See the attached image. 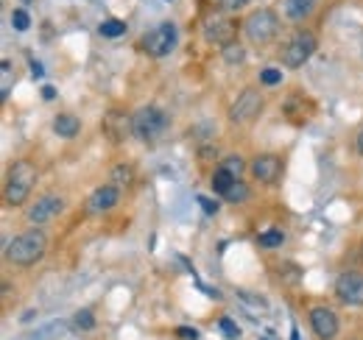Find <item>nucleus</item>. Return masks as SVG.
<instances>
[{
	"mask_svg": "<svg viewBox=\"0 0 363 340\" xmlns=\"http://www.w3.org/2000/svg\"><path fill=\"white\" fill-rule=\"evenodd\" d=\"M235 34H237L235 23L221 17V14H215V17H210L204 23V39L210 42V45H221L224 48V45H229V42H235Z\"/></svg>",
	"mask_w": 363,
	"mask_h": 340,
	"instance_id": "nucleus-10",
	"label": "nucleus"
},
{
	"mask_svg": "<svg viewBox=\"0 0 363 340\" xmlns=\"http://www.w3.org/2000/svg\"><path fill=\"white\" fill-rule=\"evenodd\" d=\"M78 132H82V120L75 114H56L54 117V134L65 137V140H73Z\"/></svg>",
	"mask_w": 363,
	"mask_h": 340,
	"instance_id": "nucleus-15",
	"label": "nucleus"
},
{
	"mask_svg": "<svg viewBox=\"0 0 363 340\" xmlns=\"http://www.w3.org/2000/svg\"><path fill=\"white\" fill-rule=\"evenodd\" d=\"M75 326H78V329H93V326H95L93 313H90V310H78V313H75Z\"/></svg>",
	"mask_w": 363,
	"mask_h": 340,
	"instance_id": "nucleus-29",
	"label": "nucleus"
},
{
	"mask_svg": "<svg viewBox=\"0 0 363 340\" xmlns=\"http://www.w3.org/2000/svg\"><path fill=\"white\" fill-rule=\"evenodd\" d=\"M310 326H313V332H316L321 340H333V337L338 335V318H336V313H333L330 307H325V304H318V307L310 310Z\"/></svg>",
	"mask_w": 363,
	"mask_h": 340,
	"instance_id": "nucleus-12",
	"label": "nucleus"
},
{
	"mask_svg": "<svg viewBox=\"0 0 363 340\" xmlns=\"http://www.w3.org/2000/svg\"><path fill=\"white\" fill-rule=\"evenodd\" d=\"M257 243H260L263 248H279L282 243H285V234H282L279 229H268V232H263V234L257 237Z\"/></svg>",
	"mask_w": 363,
	"mask_h": 340,
	"instance_id": "nucleus-23",
	"label": "nucleus"
},
{
	"mask_svg": "<svg viewBox=\"0 0 363 340\" xmlns=\"http://www.w3.org/2000/svg\"><path fill=\"white\" fill-rule=\"evenodd\" d=\"M358 154H363V129H360V134H358Z\"/></svg>",
	"mask_w": 363,
	"mask_h": 340,
	"instance_id": "nucleus-35",
	"label": "nucleus"
},
{
	"mask_svg": "<svg viewBox=\"0 0 363 340\" xmlns=\"http://www.w3.org/2000/svg\"><path fill=\"white\" fill-rule=\"evenodd\" d=\"M34 182H36V167L25 159L14 162L9 167V176H6V204L9 206H20L28 201L31 190H34Z\"/></svg>",
	"mask_w": 363,
	"mask_h": 340,
	"instance_id": "nucleus-2",
	"label": "nucleus"
},
{
	"mask_svg": "<svg viewBox=\"0 0 363 340\" xmlns=\"http://www.w3.org/2000/svg\"><path fill=\"white\" fill-rule=\"evenodd\" d=\"M237 304H244V310L249 315H266L268 313V302L252 290H237Z\"/></svg>",
	"mask_w": 363,
	"mask_h": 340,
	"instance_id": "nucleus-16",
	"label": "nucleus"
},
{
	"mask_svg": "<svg viewBox=\"0 0 363 340\" xmlns=\"http://www.w3.org/2000/svg\"><path fill=\"white\" fill-rule=\"evenodd\" d=\"M235 182H237V179L229 173L226 167H215V173H213V179H210V184H213V190H215L218 195H226L229 187H232Z\"/></svg>",
	"mask_w": 363,
	"mask_h": 340,
	"instance_id": "nucleus-18",
	"label": "nucleus"
},
{
	"mask_svg": "<svg viewBox=\"0 0 363 340\" xmlns=\"http://www.w3.org/2000/svg\"><path fill=\"white\" fill-rule=\"evenodd\" d=\"M117 201H120V190H117L115 184H104V187H98V190L87 198V212H93V215H101V212L115 209Z\"/></svg>",
	"mask_w": 363,
	"mask_h": 340,
	"instance_id": "nucleus-14",
	"label": "nucleus"
},
{
	"mask_svg": "<svg viewBox=\"0 0 363 340\" xmlns=\"http://www.w3.org/2000/svg\"><path fill=\"white\" fill-rule=\"evenodd\" d=\"M249 3V0H221V6L226 9V12H237V9H244Z\"/></svg>",
	"mask_w": 363,
	"mask_h": 340,
	"instance_id": "nucleus-32",
	"label": "nucleus"
},
{
	"mask_svg": "<svg viewBox=\"0 0 363 340\" xmlns=\"http://www.w3.org/2000/svg\"><path fill=\"white\" fill-rule=\"evenodd\" d=\"M12 87H14V73H12V62L9 59H3V64H0V98H9V93H12Z\"/></svg>",
	"mask_w": 363,
	"mask_h": 340,
	"instance_id": "nucleus-20",
	"label": "nucleus"
},
{
	"mask_svg": "<svg viewBox=\"0 0 363 340\" xmlns=\"http://www.w3.org/2000/svg\"><path fill=\"white\" fill-rule=\"evenodd\" d=\"M12 25H14V31H28V25H31L28 12L25 9H14L12 12Z\"/></svg>",
	"mask_w": 363,
	"mask_h": 340,
	"instance_id": "nucleus-26",
	"label": "nucleus"
},
{
	"mask_svg": "<svg viewBox=\"0 0 363 340\" xmlns=\"http://www.w3.org/2000/svg\"><path fill=\"white\" fill-rule=\"evenodd\" d=\"M45 251H48V234L43 229H28V232H23L6 243V260L12 265L28 268V265H36L43 260Z\"/></svg>",
	"mask_w": 363,
	"mask_h": 340,
	"instance_id": "nucleus-1",
	"label": "nucleus"
},
{
	"mask_svg": "<svg viewBox=\"0 0 363 340\" xmlns=\"http://www.w3.org/2000/svg\"><path fill=\"white\" fill-rule=\"evenodd\" d=\"M101 125H104V134L112 143H124L129 134H134V117H129L126 112H120V109L106 112V117H104Z\"/></svg>",
	"mask_w": 363,
	"mask_h": 340,
	"instance_id": "nucleus-9",
	"label": "nucleus"
},
{
	"mask_svg": "<svg viewBox=\"0 0 363 340\" xmlns=\"http://www.w3.org/2000/svg\"><path fill=\"white\" fill-rule=\"evenodd\" d=\"M168 114L159 106H143L140 112H134V134L143 143H151L168 129Z\"/></svg>",
	"mask_w": 363,
	"mask_h": 340,
	"instance_id": "nucleus-5",
	"label": "nucleus"
},
{
	"mask_svg": "<svg viewBox=\"0 0 363 340\" xmlns=\"http://www.w3.org/2000/svg\"><path fill=\"white\" fill-rule=\"evenodd\" d=\"M249 170H252V176H255L257 182L274 184V182L282 176V159L274 156V154H260V156L249 165Z\"/></svg>",
	"mask_w": 363,
	"mask_h": 340,
	"instance_id": "nucleus-13",
	"label": "nucleus"
},
{
	"mask_svg": "<svg viewBox=\"0 0 363 340\" xmlns=\"http://www.w3.org/2000/svg\"><path fill=\"white\" fill-rule=\"evenodd\" d=\"M316 36L313 34H307V31H299L285 48H282V64L285 67H291V70H296V67H302L313 53H316Z\"/></svg>",
	"mask_w": 363,
	"mask_h": 340,
	"instance_id": "nucleus-6",
	"label": "nucleus"
},
{
	"mask_svg": "<svg viewBox=\"0 0 363 340\" xmlns=\"http://www.w3.org/2000/svg\"><path fill=\"white\" fill-rule=\"evenodd\" d=\"M246 198H249V187L240 182V179H237V182L229 187V193L224 195V201H229V204H244Z\"/></svg>",
	"mask_w": 363,
	"mask_h": 340,
	"instance_id": "nucleus-22",
	"label": "nucleus"
},
{
	"mask_svg": "<svg viewBox=\"0 0 363 340\" xmlns=\"http://www.w3.org/2000/svg\"><path fill=\"white\" fill-rule=\"evenodd\" d=\"M98 34L106 36V39H117V36H124L126 34V23L124 20H117V17H109L98 25Z\"/></svg>",
	"mask_w": 363,
	"mask_h": 340,
	"instance_id": "nucleus-19",
	"label": "nucleus"
},
{
	"mask_svg": "<svg viewBox=\"0 0 363 340\" xmlns=\"http://www.w3.org/2000/svg\"><path fill=\"white\" fill-rule=\"evenodd\" d=\"M263 112V95L257 90H244L237 101L229 106V120L232 123H252Z\"/></svg>",
	"mask_w": 363,
	"mask_h": 340,
	"instance_id": "nucleus-7",
	"label": "nucleus"
},
{
	"mask_svg": "<svg viewBox=\"0 0 363 340\" xmlns=\"http://www.w3.org/2000/svg\"><path fill=\"white\" fill-rule=\"evenodd\" d=\"M221 167H226V170H229V173H232L235 179H240V173H244V167H246V162H244V159H240V156H226Z\"/></svg>",
	"mask_w": 363,
	"mask_h": 340,
	"instance_id": "nucleus-25",
	"label": "nucleus"
},
{
	"mask_svg": "<svg viewBox=\"0 0 363 340\" xmlns=\"http://www.w3.org/2000/svg\"><path fill=\"white\" fill-rule=\"evenodd\" d=\"M316 3H318V0H285V14H288V20L302 23V20H307L313 14Z\"/></svg>",
	"mask_w": 363,
	"mask_h": 340,
	"instance_id": "nucleus-17",
	"label": "nucleus"
},
{
	"mask_svg": "<svg viewBox=\"0 0 363 340\" xmlns=\"http://www.w3.org/2000/svg\"><path fill=\"white\" fill-rule=\"evenodd\" d=\"M132 176H134V170H132L129 165H117V167L112 170V182H115V184H132Z\"/></svg>",
	"mask_w": 363,
	"mask_h": 340,
	"instance_id": "nucleus-24",
	"label": "nucleus"
},
{
	"mask_svg": "<svg viewBox=\"0 0 363 340\" xmlns=\"http://www.w3.org/2000/svg\"><path fill=\"white\" fill-rule=\"evenodd\" d=\"M196 201H198V206L207 212V215H215L218 212V201H213V198H207V195H196Z\"/></svg>",
	"mask_w": 363,
	"mask_h": 340,
	"instance_id": "nucleus-30",
	"label": "nucleus"
},
{
	"mask_svg": "<svg viewBox=\"0 0 363 340\" xmlns=\"http://www.w3.org/2000/svg\"><path fill=\"white\" fill-rule=\"evenodd\" d=\"M244 31H246V39L252 42V45H268L279 31V17L271 9H257L246 17Z\"/></svg>",
	"mask_w": 363,
	"mask_h": 340,
	"instance_id": "nucleus-3",
	"label": "nucleus"
},
{
	"mask_svg": "<svg viewBox=\"0 0 363 340\" xmlns=\"http://www.w3.org/2000/svg\"><path fill=\"white\" fill-rule=\"evenodd\" d=\"M260 81L266 84V87H277V84L282 81V70H277V67H266V70L260 73Z\"/></svg>",
	"mask_w": 363,
	"mask_h": 340,
	"instance_id": "nucleus-27",
	"label": "nucleus"
},
{
	"mask_svg": "<svg viewBox=\"0 0 363 340\" xmlns=\"http://www.w3.org/2000/svg\"><path fill=\"white\" fill-rule=\"evenodd\" d=\"M218 326H221V332H224L229 340H237V337H240V329H237V324H235L232 318H221Z\"/></svg>",
	"mask_w": 363,
	"mask_h": 340,
	"instance_id": "nucleus-28",
	"label": "nucleus"
},
{
	"mask_svg": "<svg viewBox=\"0 0 363 340\" xmlns=\"http://www.w3.org/2000/svg\"><path fill=\"white\" fill-rule=\"evenodd\" d=\"M176 337H182V340H198L201 335H198L196 326H179V329H176Z\"/></svg>",
	"mask_w": 363,
	"mask_h": 340,
	"instance_id": "nucleus-31",
	"label": "nucleus"
},
{
	"mask_svg": "<svg viewBox=\"0 0 363 340\" xmlns=\"http://www.w3.org/2000/svg\"><path fill=\"white\" fill-rule=\"evenodd\" d=\"M221 56H224L226 64H240V62L246 59V48L240 45V42H229V45H224Z\"/></svg>",
	"mask_w": 363,
	"mask_h": 340,
	"instance_id": "nucleus-21",
	"label": "nucleus"
},
{
	"mask_svg": "<svg viewBox=\"0 0 363 340\" xmlns=\"http://www.w3.org/2000/svg\"><path fill=\"white\" fill-rule=\"evenodd\" d=\"M31 75H34V78H43V75H45L43 64H39V62H34V59H31Z\"/></svg>",
	"mask_w": 363,
	"mask_h": 340,
	"instance_id": "nucleus-33",
	"label": "nucleus"
},
{
	"mask_svg": "<svg viewBox=\"0 0 363 340\" xmlns=\"http://www.w3.org/2000/svg\"><path fill=\"white\" fill-rule=\"evenodd\" d=\"M176 39H179V34H176V25H174V23H159V25H154L148 34H143L140 45H143V51H145L148 56L163 59V56H168V53L176 48Z\"/></svg>",
	"mask_w": 363,
	"mask_h": 340,
	"instance_id": "nucleus-4",
	"label": "nucleus"
},
{
	"mask_svg": "<svg viewBox=\"0 0 363 340\" xmlns=\"http://www.w3.org/2000/svg\"><path fill=\"white\" fill-rule=\"evenodd\" d=\"M291 340H302V337H299V329H296V326H291Z\"/></svg>",
	"mask_w": 363,
	"mask_h": 340,
	"instance_id": "nucleus-36",
	"label": "nucleus"
},
{
	"mask_svg": "<svg viewBox=\"0 0 363 340\" xmlns=\"http://www.w3.org/2000/svg\"><path fill=\"white\" fill-rule=\"evenodd\" d=\"M336 295L347 307H363V276L358 271H344L336 282Z\"/></svg>",
	"mask_w": 363,
	"mask_h": 340,
	"instance_id": "nucleus-8",
	"label": "nucleus"
},
{
	"mask_svg": "<svg viewBox=\"0 0 363 340\" xmlns=\"http://www.w3.org/2000/svg\"><path fill=\"white\" fill-rule=\"evenodd\" d=\"M43 98H45V101H54V98H56V90L51 87V84H45V87H43Z\"/></svg>",
	"mask_w": 363,
	"mask_h": 340,
	"instance_id": "nucleus-34",
	"label": "nucleus"
},
{
	"mask_svg": "<svg viewBox=\"0 0 363 340\" xmlns=\"http://www.w3.org/2000/svg\"><path fill=\"white\" fill-rule=\"evenodd\" d=\"M65 209V198L62 195H43V198H36L34 206L28 209V221L31 223H48L51 218H56L59 212Z\"/></svg>",
	"mask_w": 363,
	"mask_h": 340,
	"instance_id": "nucleus-11",
	"label": "nucleus"
}]
</instances>
